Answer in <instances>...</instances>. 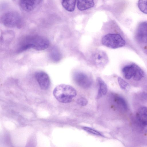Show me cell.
Instances as JSON below:
<instances>
[{
    "instance_id": "cell-1",
    "label": "cell",
    "mask_w": 147,
    "mask_h": 147,
    "mask_svg": "<svg viewBox=\"0 0 147 147\" xmlns=\"http://www.w3.org/2000/svg\"><path fill=\"white\" fill-rule=\"evenodd\" d=\"M49 45V40L45 37L37 35L28 36L21 40L17 51L21 52L31 48L42 51L48 48Z\"/></svg>"
},
{
    "instance_id": "cell-2",
    "label": "cell",
    "mask_w": 147,
    "mask_h": 147,
    "mask_svg": "<svg viewBox=\"0 0 147 147\" xmlns=\"http://www.w3.org/2000/svg\"><path fill=\"white\" fill-rule=\"evenodd\" d=\"M53 93L57 100L64 103L71 102L77 94L76 90L73 87L63 84L56 86L53 90Z\"/></svg>"
},
{
    "instance_id": "cell-3",
    "label": "cell",
    "mask_w": 147,
    "mask_h": 147,
    "mask_svg": "<svg viewBox=\"0 0 147 147\" xmlns=\"http://www.w3.org/2000/svg\"><path fill=\"white\" fill-rule=\"evenodd\" d=\"M102 44L108 47L115 49L123 47L125 45V42L119 34H108L102 38Z\"/></svg>"
},
{
    "instance_id": "cell-4",
    "label": "cell",
    "mask_w": 147,
    "mask_h": 147,
    "mask_svg": "<svg viewBox=\"0 0 147 147\" xmlns=\"http://www.w3.org/2000/svg\"><path fill=\"white\" fill-rule=\"evenodd\" d=\"M1 20L4 25L10 28L18 27L21 22V19L19 15L13 12L4 14L1 18Z\"/></svg>"
},
{
    "instance_id": "cell-5",
    "label": "cell",
    "mask_w": 147,
    "mask_h": 147,
    "mask_svg": "<svg viewBox=\"0 0 147 147\" xmlns=\"http://www.w3.org/2000/svg\"><path fill=\"white\" fill-rule=\"evenodd\" d=\"M136 121L140 130L147 133V107H142L138 109L136 113Z\"/></svg>"
},
{
    "instance_id": "cell-6",
    "label": "cell",
    "mask_w": 147,
    "mask_h": 147,
    "mask_svg": "<svg viewBox=\"0 0 147 147\" xmlns=\"http://www.w3.org/2000/svg\"><path fill=\"white\" fill-rule=\"evenodd\" d=\"M73 79L77 85L84 88H89L92 84L91 77L82 72H75L73 75Z\"/></svg>"
},
{
    "instance_id": "cell-7",
    "label": "cell",
    "mask_w": 147,
    "mask_h": 147,
    "mask_svg": "<svg viewBox=\"0 0 147 147\" xmlns=\"http://www.w3.org/2000/svg\"><path fill=\"white\" fill-rule=\"evenodd\" d=\"M34 77L40 88L43 90H47L50 87V80L48 74L42 71L36 72Z\"/></svg>"
},
{
    "instance_id": "cell-8",
    "label": "cell",
    "mask_w": 147,
    "mask_h": 147,
    "mask_svg": "<svg viewBox=\"0 0 147 147\" xmlns=\"http://www.w3.org/2000/svg\"><path fill=\"white\" fill-rule=\"evenodd\" d=\"M92 59L94 65L99 68L104 67L109 61L106 53L104 51L101 50L95 52L92 55Z\"/></svg>"
},
{
    "instance_id": "cell-9",
    "label": "cell",
    "mask_w": 147,
    "mask_h": 147,
    "mask_svg": "<svg viewBox=\"0 0 147 147\" xmlns=\"http://www.w3.org/2000/svg\"><path fill=\"white\" fill-rule=\"evenodd\" d=\"M136 36L139 42L143 43H147V21L142 22L138 25Z\"/></svg>"
},
{
    "instance_id": "cell-10",
    "label": "cell",
    "mask_w": 147,
    "mask_h": 147,
    "mask_svg": "<svg viewBox=\"0 0 147 147\" xmlns=\"http://www.w3.org/2000/svg\"><path fill=\"white\" fill-rule=\"evenodd\" d=\"M42 0H19L21 8L24 11H30L34 10L41 2Z\"/></svg>"
},
{
    "instance_id": "cell-11",
    "label": "cell",
    "mask_w": 147,
    "mask_h": 147,
    "mask_svg": "<svg viewBox=\"0 0 147 147\" xmlns=\"http://www.w3.org/2000/svg\"><path fill=\"white\" fill-rule=\"evenodd\" d=\"M138 66L134 63L125 66L122 70L123 77L127 80L131 78L135 74Z\"/></svg>"
},
{
    "instance_id": "cell-12",
    "label": "cell",
    "mask_w": 147,
    "mask_h": 147,
    "mask_svg": "<svg viewBox=\"0 0 147 147\" xmlns=\"http://www.w3.org/2000/svg\"><path fill=\"white\" fill-rule=\"evenodd\" d=\"M97 81L98 88L97 98L99 99L106 95L107 92V87L104 81L100 78L98 77Z\"/></svg>"
},
{
    "instance_id": "cell-13",
    "label": "cell",
    "mask_w": 147,
    "mask_h": 147,
    "mask_svg": "<svg viewBox=\"0 0 147 147\" xmlns=\"http://www.w3.org/2000/svg\"><path fill=\"white\" fill-rule=\"evenodd\" d=\"M94 5V0H77V6L80 11L86 10Z\"/></svg>"
},
{
    "instance_id": "cell-14",
    "label": "cell",
    "mask_w": 147,
    "mask_h": 147,
    "mask_svg": "<svg viewBox=\"0 0 147 147\" xmlns=\"http://www.w3.org/2000/svg\"><path fill=\"white\" fill-rule=\"evenodd\" d=\"M76 1V0H62V5L67 11L72 12L74 10Z\"/></svg>"
},
{
    "instance_id": "cell-15",
    "label": "cell",
    "mask_w": 147,
    "mask_h": 147,
    "mask_svg": "<svg viewBox=\"0 0 147 147\" xmlns=\"http://www.w3.org/2000/svg\"><path fill=\"white\" fill-rule=\"evenodd\" d=\"M113 96L114 101L117 106L124 110L127 109V103L122 97L117 94H115Z\"/></svg>"
},
{
    "instance_id": "cell-16",
    "label": "cell",
    "mask_w": 147,
    "mask_h": 147,
    "mask_svg": "<svg viewBox=\"0 0 147 147\" xmlns=\"http://www.w3.org/2000/svg\"><path fill=\"white\" fill-rule=\"evenodd\" d=\"M50 57L53 61L57 62L60 60L61 55L59 50L56 48L52 49L50 52Z\"/></svg>"
},
{
    "instance_id": "cell-17",
    "label": "cell",
    "mask_w": 147,
    "mask_h": 147,
    "mask_svg": "<svg viewBox=\"0 0 147 147\" xmlns=\"http://www.w3.org/2000/svg\"><path fill=\"white\" fill-rule=\"evenodd\" d=\"M138 5L142 12L147 14V0H138Z\"/></svg>"
},
{
    "instance_id": "cell-18",
    "label": "cell",
    "mask_w": 147,
    "mask_h": 147,
    "mask_svg": "<svg viewBox=\"0 0 147 147\" xmlns=\"http://www.w3.org/2000/svg\"><path fill=\"white\" fill-rule=\"evenodd\" d=\"M144 76V71L138 66L135 74L133 77L134 79L136 81L140 80Z\"/></svg>"
},
{
    "instance_id": "cell-19",
    "label": "cell",
    "mask_w": 147,
    "mask_h": 147,
    "mask_svg": "<svg viewBox=\"0 0 147 147\" xmlns=\"http://www.w3.org/2000/svg\"><path fill=\"white\" fill-rule=\"evenodd\" d=\"M119 84L121 88L123 90H126L129 87V84L124 80L120 77L117 79Z\"/></svg>"
},
{
    "instance_id": "cell-20",
    "label": "cell",
    "mask_w": 147,
    "mask_h": 147,
    "mask_svg": "<svg viewBox=\"0 0 147 147\" xmlns=\"http://www.w3.org/2000/svg\"><path fill=\"white\" fill-rule=\"evenodd\" d=\"M83 129L90 134L100 136H103L99 132L90 127H84L83 128Z\"/></svg>"
},
{
    "instance_id": "cell-21",
    "label": "cell",
    "mask_w": 147,
    "mask_h": 147,
    "mask_svg": "<svg viewBox=\"0 0 147 147\" xmlns=\"http://www.w3.org/2000/svg\"><path fill=\"white\" fill-rule=\"evenodd\" d=\"M76 102L78 104L82 106H85L88 103V100L86 99L83 97L78 98Z\"/></svg>"
}]
</instances>
